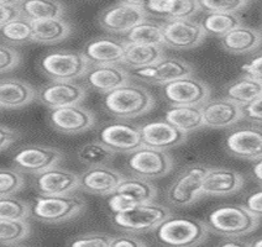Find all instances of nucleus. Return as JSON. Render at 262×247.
<instances>
[{
  "label": "nucleus",
  "instance_id": "obj_1",
  "mask_svg": "<svg viewBox=\"0 0 262 247\" xmlns=\"http://www.w3.org/2000/svg\"><path fill=\"white\" fill-rule=\"evenodd\" d=\"M103 104L110 115L121 120H129L151 111L155 106V98L142 85L127 83L105 94Z\"/></svg>",
  "mask_w": 262,
  "mask_h": 247
},
{
  "label": "nucleus",
  "instance_id": "obj_2",
  "mask_svg": "<svg viewBox=\"0 0 262 247\" xmlns=\"http://www.w3.org/2000/svg\"><path fill=\"white\" fill-rule=\"evenodd\" d=\"M156 240L165 247H196L208 239L207 225L190 216H169L155 229Z\"/></svg>",
  "mask_w": 262,
  "mask_h": 247
},
{
  "label": "nucleus",
  "instance_id": "obj_3",
  "mask_svg": "<svg viewBox=\"0 0 262 247\" xmlns=\"http://www.w3.org/2000/svg\"><path fill=\"white\" fill-rule=\"evenodd\" d=\"M204 224L208 231L229 237L245 236L258 228L260 219L250 214L244 205H222L210 211Z\"/></svg>",
  "mask_w": 262,
  "mask_h": 247
},
{
  "label": "nucleus",
  "instance_id": "obj_4",
  "mask_svg": "<svg viewBox=\"0 0 262 247\" xmlns=\"http://www.w3.org/2000/svg\"><path fill=\"white\" fill-rule=\"evenodd\" d=\"M85 209V201L77 195H38L30 205V215L46 224H61L76 218Z\"/></svg>",
  "mask_w": 262,
  "mask_h": 247
},
{
  "label": "nucleus",
  "instance_id": "obj_5",
  "mask_svg": "<svg viewBox=\"0 0 262 247\" xmlns=\"http://www.w3.org/2000/svg\"><path fill=\"white\" fill-rule=\"evenodd\" d=\"M172 215L171 210L155 201L140 204L124 213L113 214V224L127 234H145L152 231Z\"/></svg>",
  "mask_w": 262,
  "mask_h": 247
},
{
  "label": "nucleus",
  "instance_id": "obj_6",
  "mask_svg": "<svg viewBox=\"0 0 262 247\" xmlns=\"http://www.w3.org/2000/svg\"><path fill=\"white\" fill-rule=\"evenodd\" d=\"M38 67L52 82H73L85 76L89 63L82 52L59 50L45 55L38 62Z\"/></svg>",
  "mask_w": 262,
  "mask_h": 247
},
{
  "label": "nucleus",
  "instance_id": "obj_7",
  "mask_svg": "<svg viewBox=\"0 0 262 247\" xmlns=\"http://www.w3.org/2000/svg\"><path fill=\"white\" fill-rule=\"evenodd\" d=\"M126 168L135 177L142 179H160L173 169V159L166 151L140 146L127 153Z\"/></svg>",
  "mask_w": 262,
  "mask_h": 247
},
{
  "label": "nucleus",
  "instance_id": "obj_8",
  "mask_svg": "<svg viewBox=\"0 0 262 247\" xmlns=\"http://www.w3.org/2000/svg\"><path fill=\"white\" fill-rule=\"evenodd\" d=\"M147 19L142 2L125 0L105 8L98 17V24L103 30L112 34H125Z\"/></svg>",
  "mask_w": 262,
  "mask_h": 247
},
{
  "label": "nucleus",
  "instance_id": "obj_9",
  "mask_svg": "<svg viewBox=\"0 0 262 247\" xmlns=\"http://www.w3.org/2000/svg\"><path fill=\"white\" fill-rule=\"evenodd\" d=\"M209 166L190 165L166 189V199L176 208H187L202 198L201 187Z\"/></svg>",
  "mask_w": 262,
  "mask_h": 247
},
{
  "label": "nucleus",
  "instance_id": "obj_10",
  "mask_svg": "<svg viewBox=\"0 0 262 247\" xmlns=\"http://www.w3.org/2000/svg\"><path fill=\"white\" fill-rule=\"evenodd\" d=\"M162 93L172 106H199L210 98L207 83L194 76L183 77L162 85Z\"/></svg>",
  "mask_w": 262,
  "mask_h": 247
},
{
  "label": "nucleus",
  "instance_id": "obj_11",
  "mask_svg": "<svg viewBox=\"0 0 262 247\" xmlns=\"http://www.w3.org/2000/svg\"><path fill=\"white\" fill-rule=\"evenodd\" d=\"M161 31L163 37V47L178 51L195 49L207 36L201 23H196L192 19L166 21L161 24Z\"/></svg>",
  "mask_w": 262,
  "mask_h": 247
},
{
  "label": "nucleus",
  "instance_id": "obj_12",
  "mask_svg": "<svg viewBox=\"0 0 262 247\" xmlns=\"http://www.w3.org/2000/svg\"><path fill=\"white\" fill-rule=\"evenodd\" d=\"M62 157L63 154L58 148L43 145H30L21 147L14 154L13 165L19 172L38 174L58 166Z\"/></svg>",
  "mask_w": 262,
  "mask_h": 247
},
{
  "label": "nucleus",
  "instance_id": "obj_13",
  "mask_svg": "<svg viewBox=\"0 0 262 247\" xmlns=\"http://www.w3.org/2000/svg\"><path fill=\"white\" fill-rule=\"evenodd\" d=\"M134 76L152 84L165 85L183 77L194 76V67L181 58L165 56L148 67L134 71Z\"/></svg>",
  "mask_w": 262,
  "mask_h": 247
},
{
  "label": "nucleus",
  "instance_id": "obj_14",
  "mask_svg": "<svg viewBox=\"0 0 262 247\" xmlns=\"http://www.w3.org/2000/svg\"><path fill=\"white\" fill-rule=\"evenodd\" d=\"M98 138V141L117 153H130L142 146L140 126L126 121H114L104 125L100 127Z\"/></svg>",
  "mask_w": 262,
  "mask_h": 247
},
{
  "label": "nucleus",
  "instance_id": "obj_15",
  "mask_svg": "<svg viewBox=\"0 0 262 247\" xmlns=\"http://www.w3.org/2000/svg\"><path fill=\"white\" fill-rule=\"evenodd\" d=\"M87 97V89L76 82H50L38 89V102L49 109L78 105Z\"/></svg>",
  "mask_w": 262,
  "mask_h": 247
},
{
  "label": "nucleus",
  "instance_id": "obj_16",
  "mask_svg": "<svg viewBox=\"0 0 262 247\" xmlns=\"http://www.w3.org/2000/svg\"><path fill=\"white\" fill-rule=\"evenodd\" d=\"M49 121L58 132L74 135L91 130L95 125V115L93 111L78 104L52 109L49 114Z\"/></svg>",
  "mask_w": 262,
  "mask_h": 247
},
{
  "label": "nucleus",
  "instance_id": "obj_17",
  "mask_svg": "<svg viewBox=\"0 0 262 247\" xmlns=\"http://www.w3.org/2000/svg\"><path fill=\"white\" fill-rule=\"evenodd\" d=\"M34 183L37 193L42 196L70 195L78 189V174L55 166L35 174Z\"/></svg>",
  "mask_w": 262,
  "mask_h": 247
},
{
  "label": "nucleus",
  "instance_id": "obj_18",
  "mask_svg": "<svg viewBox=\"0 0 262 247\" xmlns=\"http://www.w3.org/2000/svg\"><path fill=\"white\" fill-rule=\"evenodd\" d=\"M245 177L226 167H209L201 187V196H226L243 189Z\"/></svg>",
  "mask_w": 262,
  "mask_h": 247
},
{
  "label": "nucleus",
  "instance_id": "obj_19",
  "mask_svg": "<svg viewBox=\"0 0 262 247\" xmlns=\"http://www.w3.org/2000/svg\"><path fill=\"white\" fill-rule=\"evenodd\" d=\"M124 178L123 173L110 166L89 167L78 175V188L89 194L108 196L117 189Z\"/></svg>",
  "mask_w": 262,
  "mask_h": 247
},
{
  "label": "nucleus",
  "instance_id": "obj_20",
  "mask_svg": "<svg viewBox=\"0 0 262 247\" xmlns=\"http://www.w3.org/2000/svg\"><path fill=\"white\" fill-rule=\"evenodd\" d=\"M141 144L146 147L156 148L160 151H167L184 144L188 135L181 132L166 120L151 121L140 126Z\"/></svg>",
  "mask_w": 262,
  "mask_h": 247
},
{
  "label": "nucleus",
  "instance_id": "obj_21",
  "mask_svg": "<svg viewBox=\"0 0 262 247\" xmlns=\"http://www.w3.org/2000/svg\"><path fill=\"white\" fill-rule=\"evenodd\" d=\"M226 151L240 160L256 161L262 154V133L260 127H240L231 131L225 140Z\"/></svg>",
  "mask_w": 262,
  "mask_h": 247
},
{
  "label": "nucleus",
  "instance_id": "obj_22",
  "mask_svg": "<svg viewBox=\"0 0 262 247\" xmlns=\"http://www.w3.org/2000/svg\"><path fill=\"white\" fill-rule=\"evenodd\" d=\"M126 42L113 37H98L88 41L83 49L82 55L89 65L120 64L124 57Z\"/></svg>",
  "mask_w": 262,
  "mask_h": 247
},
{
  "label": "nucleus",
  "instance_id": "obj_23",
  "mask_svg": "<svg viewBox=\"0 0 262 247\" xmlns=\"http://www.w3.org/2000/svg\"><path fill=\"white\" fill-rule=\"evenodd\" d=\"M201 110L203 125L208 129H228L243 119L240 106L226 98L208 100Z\"/></svg>",
  "mask_w": 262,
  "mask_h": 247
},
{
  "label": "nucleus",
  "instance_id": "obj_24",
  "mask_svg": "<svg viewBox=\"0 0 262 247\" xmlns=\"http://www.w3.org/2000/svg\"><path fill=\"white\" fill-rule=\"evenodd\" d=\"M84 78L89 88L108 94L130 83V73L120 64L95 65L89 68Z\"/></svg>",
  "mask_w": 262,
  "mask_h": 247
},
{
  "label": "nucleus",
  "instance_id": "obj_25",
  "mask_svg": "<svg viewBox=\"0 0 262 247\" xmlns=\"http://www.w3.org/2000/svg\"><path fill=\"white\" fill-rule=\"evenodd\" d=\"M142 4L147 15L162 17L167 21L192 19L201 10L196 0H148Z\"/></svg>",
  "mask_w": 262,
  "mask_h": 247
},
{
  "label": "nucleus",
  "instance_id": "obj_26",
  "mask_svg": "<svg viewBox=\"0 0 262 247\" xmlns=\"http://www.w3.org/2000/svg\"><path fill=\"white\" fill-rule=\"evenodd\" d=\"M36 89L28 82L17 78L0 80V109L16 110L36 99Z\"/></svg>",
  "mask_w": 262,
  "mask_h": 247
},
{
  "label": "nucleus",
  "instance_id": "obj_27",
  "mask_svg": "<svg viewBox=\"0 0 262 247\" xmlns=\"http://www.w3.org/2000/svg\"><path fill=\"white\" fill-rule=\"evenodd\" d=\"M220 43L228 52L244 55V53L254 52L261 44V34L258 30L243 24L231 30L230 32L220 37Z\"/></svg>",
  "mask_w": 262,
  "mask_h": 247
},
{
  "label": "nucleus",
  "instance_id": "obj_28",
  "mask_svg": "<svg viewBox=\"0 0 262 247\" xmlns=\"http://www.w3.org/2000/svg\"><path fill=\"white\" fill-rule=\"evenodd\" d=\"M162 57H165V47L162 46L126 43V49H125L124 57L120 64L136 71L154 64Z\"/></svg>",
  "mask_w": 262,
  "mask_h": 247
},
{
  "label": "nucleus",
  "instance_id": "obj_29",
  "mask_svg": "<svg viewBox=\"0 0 262 247\" xmlns=\"http://www.w3.org/2000/svg\"><path fill=\"white\" fill-rule=\"evenodd\" d=\"M72 34V26L63 17L32 23V42L57 43Z\"/></svg>",
  "mask_w": 262,
  "mask_h": 247
},
{
  "label": "nucleus",
  "instance_id": "obj_30",
  "mask_svg": "<svg viewBox=\"0 0 262 247\" xmlns=\"http://www.w3.org/2000/svg\"><path fill=\"white\" fill-rule=\"evenodd\" d=\"M20 15L32 23L58 19L64 14V5L52 0H25L19 2Z\"/></svg>",
  "mask_w": 262,
  "mask_h": 247
},
{
  "label": "nucleus",
  "instance_id": "obj_31",
  "mask_svg": "<svg viewBox=\"0 0 262 247\" xmlns=\"http://www.w3.org/2000/svg\"><path fill=\"white\" fill-rule=\"evenodd\" d=\"M165 118L168 124L186 135L204 127L202 110L199 106H172L167 110Z\"/></svg>",
  "mask_w": 262,
  "mask_h": 247
},
{
  "label": "nucleus",
  "instance_id": "obj_32",
  "mask_svg": "<svg viewBox=\"0 0 262 247\" xmlns=\"http://www.w3.org/2000/svg\"><path fill=\"white\" fill-rule=\"evenodd\" d=\"M114 192L123 193V194L127 195L136 205L155 201L157 194H159L156 186L154 183H151L147 179L135 177V175L129 178L125 175V178L121 181Z\"/></svg>",
  "mask_w": 262,
  "mask_h": 247
},
{
  "label": "nucleus",
  "instance_id": "obj_33",
  "mask_svg": "<svg viewBox=\"0 0 262 247\" xmlns=\"http://www.w3.org/2000/svg\"><path fill=\"white\" fill-rule=\"evenodd\" d=\"M225 95L228 100L243 106L262 97V83L260 80L244 76L243 78L226 85Z\"/></svg>",
  "mask_w": 262,
  "mask_h": 247
},
{
  "label": "nucleus",
  "instance_id": "obj_34",
  "mask_svg": "<svg viewBox=\"0 0 262 247\" xmlns=\"http://www.w3.org/2000/svg\"><path fill=\"white\" fill-rule=\"evenodd\" d=\"M117 156V152L110 150L100 141H92L80 146L77 151V159L80 163L89 167L109 166V163Z\"/></svg>",
  "mask_w": 262,
  "mask_h": 247
},
{
  "label": "nucleus",
  "instance_id": "obj_35",
  "mask_svg": "<svg viewBox=\"0 0 262 247\" xmlns=\"http://www.w3.org/2000/svg\"><path fill=\"white\" fill-rule=\"evenodd\" d=\"M125 42L134 44H151V46H162L163 37L161 31V24L151 20H144L131 29L125 35Z\"/></svg>",
  "mask_w": 262,
  "mask_h": 247
},
{
  "label": "nucleus",
  "instance_id": "obj_36",
  "mask_svg": "<svg viewBox=\"0 0 262 247\" xmlns=\"http://www.w3.org/2000/svg\"><path fill=\"white\" fill-rule=\"evenodd\" d=\"M205 34L223 37L231 30L241 25L240 17L236 14L208 13L201 23Z\"/></svg>",
  "mask_w": 262,
  "mask_h": 247
},
{
  "label": "nucleus",
  "instance_id": "obj_37",
  "mask_svg": "<svg viewBox=\"0 0 262 247\" xmlns=\"http://www.w3.org/2000/svg\"><path fill=\"white\" fill-rule=\"evenodd\" d=\"M0 37L10 44H23L32 41V21L20 15L0 28Z\"/></svg>",
  "mask_w": 262,
  "mask_h": 247
},
{
  "label": "nucleus",
  "instance_id": "obj_38",
  "mask_svg": "<svg viewBox=\"0 0 262 247\" xmlns=\"http://www.w3.org/2000/svg\"><path fill=\"white\" fill-rule=\"evenodd\" d=\"M31 233V228L26 220L0 219V245H16L25 240Z\"/></svg>",
  "mask_w": 262,
  "mask_h": 247
},
{
  "label": "nucleus",
  "instance_id": "obj_39",
  "mask_svg": "<svg viewBox=\"0 0 262 247\" xmlns=\"http://www.w3.org/2000/svg\"><path fill=\"white\" fill-rule=\"evenodd\" d=\"M30 216V204L15 196L0 198V219L28 220Z\"/></svg>",
  "mask_w": 262,
  "mask_h": 247
},
{
  "label": "nucleus",
  "instance_id": "obj_40",
  "mask_svg": "<svg viewBox=\"0 0 262 247\" xmlns=\"http://www.w3.org/2000/svg\"><path fill=\"white\" fill-rule=\"evenodd\" d=\"M25 179L21 172L11 168H0V198L13 196L24 188Z\"/></svg>",
  "mask_w": 262,
  "mask_h": 247
},
{
  "label": "nucleus",
  "instance_id": "obj_41",
  "mask_svg": "<svg viewBox=\"0 0 262 247\" xmlns=\"http://www.w3.org/2000/svg\"><path fill=\"white\" fill-rule=\"evenodd\" d=\"M250 2L246 0H201L198 2L201 10L208 13L236 14L237 11L248 8Z\"/></svg>",
  "mask_w": 262,
  "mask_h": 247
},
{
  "label": "nucleus",
  "instance_id": "obj_42",
  "mask_svg": "<svg viewBox=\"0 0 262 247\" xmlns=\"http://www.w3.org/2000/svg\"><path fill=\"white\" fill-rule=\"evenodd\" d=\"M113 235L92 233L76 236L68 242L67 247H109Z\"/></svg>",
  "mask_w": 262,
  "mask_h": 247
},
{
  "label": "nucleus",
  "instance_id": "obj_43",
  "mask_svg": "<svg viewBox=\"0 0 262 247\" xmlns=\"http://www.w3.org/2000/svg\"><path fill=\"white\" fill-rule=\"evenodd\" d=\"M21 62V56L9 44L0 43V74L8 73Z\"/></svg>",
  "mask_w": 262,
  "mask_h": 247
},
{
  "label": "nucleus",
  "instance_id": "obj_44",
  "mask_svg": "<svg viewBox=\"0 0 262 247\" xmlns=\"http://www.w3.org/2000/svg\"><path fill=\"white\" fill-rule=\"evenodd\" d=\"M241 109V115L243 119L252 121V123H257L258 125L261 124L262 119V97L257 98V99L252 100L245 105L240 106Z\"/></svg>",
  "mask_w": 262,
  "mask_h": 247
},
{
  "label": "nucleus",
  "instance_id": "obj_45",
  "mask_svg": "<svg viewBox=\"0 0 262 247\" xmlns=\"http://www.w3.org/2000/svg\"><path fill=\"white\" fill-rule=\"evenodd\" d=\"M20 16L19 2L0 0V28Z\"/></svg>",
  "mask_w": 262,
  "mask_h": 247
},
{
  "label": "nucleus",
  "instance_id": "obj_46",
  "mask_svg": "<svg viewBox=\"0 0 262 247\" xmlns=\"http://www.w3.org/2000/svg\"><path fill=\"white\" fill-rule=\"evenodd\" d=\"M109 247H148L142 240L133 235H120V236H113Z\"/></svg>",
  "mask_w": 262,
  "mask_h": 247
},
{
  "label": "nucleus",
  "instance_id": "obj_47",
  "mask_svg": "<svg viewBox=\"0 0 262 247\" xmlns=\"http://www.w3.org/2000/svg\"><path fill=\"white\" fill-rule=\"evenodd\" d=\"M245 209L249 211L250 214L256 216V218L261 219V213H262V192L261 190H257V192H254L252 194H250L248 198H246L245 201Z\"/></svg>",
  "mask_w": 262,
  "mask_h": 247
},
{
  "label": "nucleus",
  "instance_id": "obj_48",
  "mask_svg": "<svg viewBox=\"0 0 262 247\" xmlns=\"http://www.w3.org/2000/svg\"><path fill=\"white\" fill-rule=\"evenodd\" d=\"M261 64H262V57H261V55H258L257 57H255L251 62L244 64L243 67H241V70L244 71V73H245L246 77H250V78L260 80L261 82V78H262L261 77V72H262Z\"/></svg>",
  "mask_w": 262,
  "mask_h": 247
},
{
  "label": "nucleus",
  "instance_id": "obj_49",
  "mask_svg": "<svg viewBox=\"0 0 262 247\" xmlns=\"http://www.w3.org/2000/svg\"><path fill=\"white\" fill-rule=\"evenodd\" d=\"M17 136L19 135H17L16 131L0 124V151L5 150L13 142L16 141Z\"/></svg>",
  "mask_w": 262,
  "mask_h": 247
},
{
  "label": "nucleus",
  "instance_id": "obj_50",
  "mask_svg": "<svg viewBox=\"0 0 262 247\" xmlns=\"http://www.w3.org/2000/svg\"><path fill=\"white\" fill-rule=\"evenodd\" d=\"M216 247H249V246L248 243L244 242V241H241L239 239L229 237V239H226L223 241V242H220Z\"/></svg>",
  "mask_w": 262,
  "mask_h": 247
},
{
  "label": "nucleus",
  "instance_id": "obj_51",
  "mask_svg": "<svg viewBox=\"0 0 262 247\" xmlns=\"http://www.w3.org/2000/svg\"><path fill=\"white\" fill-rule=\"evenodd\" d=\"M252 173H254L255 178H257L258 182H261V179H262V162H261V159L255 161L254 166H252Z\"/></svg>",
  "mask_w": 262,
  "mask_h": 247
},
{
  "label": "nucleus",
  "instance_id": "obj_52",
  "mask_svg": "<svg viewBox=\"0 0 262 247\" xmlns=\"http://www.w3.org/2000/svg\"><path fill=\"white\" fill-rule=\"evenodd\" d=\"M248 246L249 247H262V239L258 236L257 239H254L251 242L248 243Z\"/></svg>",
  "mask_w": 262,
  "mask_h": 247
},
{
  "label": "nucleus",
  "instance_id": "obj_53",
  "mask_svg": "<svg viewBox=\"0 0 262 247\" xmlns=\"http://www.w3.org/2000/svg\"><path fill=\"white\" fill-rule=\"evenodd\" d=\"M7 247H28V246H24V245H19V243H16V245H10V246H7Z\"/></svg>",
  "mask_w": 262,
  "mask_h": 247
}]
</instances>
